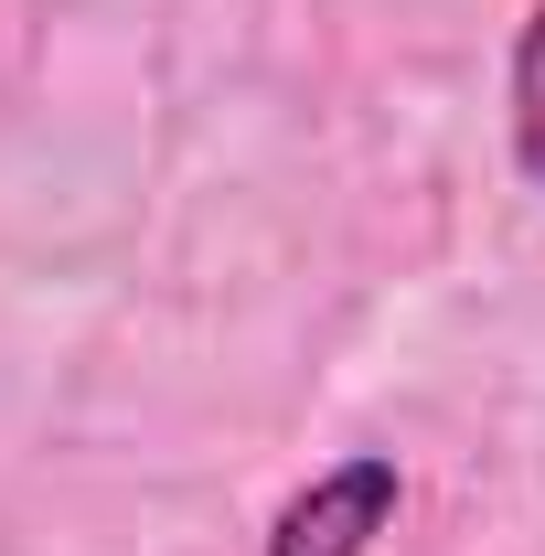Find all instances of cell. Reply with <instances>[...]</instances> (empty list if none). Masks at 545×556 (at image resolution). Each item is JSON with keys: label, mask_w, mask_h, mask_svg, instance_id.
Returning a JSON list of instances; mask_svg holds the SVG:
<instances>
[{"label": "cell", "mask_w": 545, "mask_h": 556, "mask_svg": "<svg viewBox=\"0 0 545 556\" xmlns=\"http://www.w3.org/2000/svg\"><path fill=\"white\" fill-rule=\"evenodd\" d=\"M503 129H514V172L545 193V0L514 22V65H503Z\"/></svg>", "instance_id": "7a4b0ae2"}, {"label": "cell", "mask_w": 545, "mask_h": 556, "mask_svg": "<svg viewBox=\"0 0 545 556\" xmlns=\"http://www.w3.org/2000/svg\"><path fill=\"white\" fill-rule=\"evenodd\" d=\"M396 503H407L396 450H353L268 514V556H375V535H396Z\"/></svg>", "instance_id": "6da1fadb"}]
</instances>
